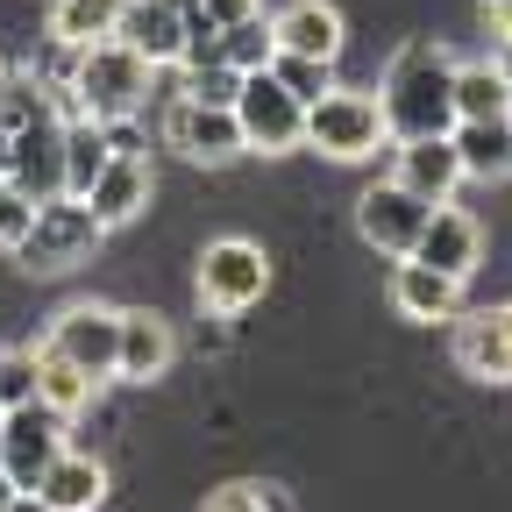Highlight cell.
Returning a JSON list of instances; mask_svg holds the SVG:
<instances>
[{"label":"cell","instance_id":"6da1fadb","mask_svg":"<svg viewBox=\"0 0 512 512\" xmlns=\"http://www.w3.org/2000/svg\"><path fill=\"white\" fill-rule=\"evenodd\" d=\"M377 107H384V136L392 143L448 136V128H456V57H448L434 36H413L406 50H392V64H384Z\"/></svg>","mask_w":512,"mask_h":512},{"label":"cell","instance_id":"7a4b0ae2","mask_svg":"<svg viewBox=\"0 0 512 512\" xmlns=\"http://www.w3.org/2000/svg\"><path fill=\"white\" fill-rule=\"evenodd\" d=\"M64 86H72L79 114H93V121H128V114L150 107V57H136L121 36L86 43V50H72V64H64Z\"/></svg>","mask_w":512,"mask_h":512},{"label":"cell","instance_id":"3957f363","mask_svg":"<svg viewBox=\"0 0 512 512\" xmlns=\"http://www.w3.org/2000/svg\"><path fill=\"white\" fill-rule=\"evenodd\" d=\"M100 242H107L100 214H93L86 200H72V192H57V200H36V221H29V235L15 242V256H22L36 278H64V271L93 264Z\"/></svg>","mask_w":512,"mask_h":512},{"label":"cell","instance_id":"277c9868","mask_svg":"<svg viewBox=\"0 0 512 512\" xmlns=\"http://www.w3.org/2000/svg\"><path fill=\"white\" fill-rule=\"evenodd\" d=\"M306 143L320 150V157H335V164H363V157H377L384 143V107H377V93H363V86H328L320 100H306Z\"/></svg>","mask_w":512,"mask_h":512},{"label":"cell","instance_id":"5b68a950","mask_svg":"<svg viewBox=\"0 0 512 512\" xmlns=\"http://www.w3.org/2000/svg\"><path fill=\"white\" fill-rule=\"evenodd\" d=\"M264 285H271V256L256 249L249 235H221V242H207L200 278H192V292H200V306H207L214 320L249 313L256 299H264Z\"/></svg>","mask_w":512,"mask_h":512},{"label":"cell","instance_id":"8992f818","mask_svg":"<svg viewBox=\"0 0 512 512\" xmlns=\"http://www.w3.org/2000/svg\"><path fill=\"white\" fill-rule=\"evenodd\" d=\"M228 114H235V128H242V150L285 157V150H299V143H306V107L271 79V64H264V72H242V86H235Z\"/></svg>","mask_w":512,"mask_h":512},{"label":"cell","instance_id":"52a82bcc","mask_svg":"<svg viewBox=\"0 0 512 512\" xmlns=\"http://www.w3.org/2000/svg\"><path fill=\"white\" fill-rule=\"evenodd\" d=\"M0 164H8V185L22 200H57L64 192V114L43 107L29 114L8 143H0Z\"/></svg>","mask_w":512,"mask_h":512},{"label":"cell","instance_id":"ba28073f","mask_svg":"<svg viewBox=\"0 0 512 512\" xmlns=\"http://www.w3.org/2000/svg\"><path fill=\"white\" fill-rule=\"evenodd\" d=\"M57 448H64V413H50L43 399L0 413V470L15 477V491H36V477L57 463Z\"/></svg>","mask_w":512,"mask_h":512},{"label":"cell","instance_id":"9c48e42d","mask_svg":"<svg viewBox=\"0 0 512 512\" xmlns=\"http://www.w3.org/2000/svg\"><path fill=\"white\" fill-rule=\"evenodd\" d=\"M114 335H121V306L79 299V306H64V313L50 320L43 342H50L64 363H79L93 384H107V377H114Z\"/></svg>","mask_w":512,"mask_h":512},{"label":"cell","instance_id":"30bf717a","mask_svg":"<svg viewBox=\"0 0 512 512\" xmlns=\"http://www.w3.org/2000/svg\"><path fill=\"white\" fill-rule=\"evenodd\" d=\"M427 214H434V207L420 200V192H406L399 178H377L363 200H356V235H363L370 249H384V256H413Z\"/></svg>","mask_w":512,"mask_h":512},{"label":"cell","instance_id":"8fae6325","mask_svg":"<svg viewBox=\"0 0 512 512\" xmlns=\"http://www.w3.org/2000/svg\"><path fill=\"white\" fill-rule=\"evenodd\" d=\"M164 143L185 150L192 164H228V157H242V128H235L228 107H200V100L171 93V107H164Z\"/></svg>","mask_w":512,"mask_h":512},{"label":"cell","instance_id":"7c38bea8","mask_svg":"<svg viewBox=\"0 0 512 512\" xmlns=\"http://www.w3.org/2000/svg\"><path fill=\"white\" fill-rule=\"evenodd\" d=\"M178 356V335L171 320L150 313V306H121V335H114V377L121 384H157Z\"/></svg>","mask_w":512,"mask_h":512},{"label":"cell","instance_id":"4fadbf2b","mask_svg":"<svg viewBox=\"0 0 512 512\" xmlns=\"http://www.w3.org/2000/svg\"><path fill=\"white\" fill-rule=\"evenodd\" d=\"M150 192H157V178H150V157H136V150H114L107 157V171L86 185V207L100 214V228L114 235V228H128L143 207H150Z\"/></svg>","mask_w":512,"mask_h":512},{"label":"cell","instance_id":"5bb4252c","mask_svg":"<svg viewBox=\"0 0 512 512\" xmlns=\"http://www.w3.org/2000/svg\"><path fill=\"white\" fill-rule=\"evenodd\" d=\"M413 256L420 264H434V271H448V278H463L470 285V271L484 264V228H477V214H463V207H434L427 214V228H420V242H413Z\"/></svg>","mask_w":512,"mask_h":512},{"label":"cell","instance_id":"9a60e30c","mask_svg":"<svg viewBox=\"0 0 512 512\" xmlns=\"http://www.w3.org/2000/svg\"><path fill=\"white\" fill-rule=\"evenodd\" d=\"M456 363H463V377L512 384V313L505 306L456 313Z\"/></svg>","mask_w":512,"mask_h":512},{"label":"cell","instance_id":"2e32d148","mask_svg":"<svg viewBox=\"0 0 512 512\" xmlns=\"http://www.w3.org/2000/svg\"><path fill=\"white\" fill-rule=\"evenodd\" d=\"M114 36L136 57H150V72H164V64H178V50H185V8L178 0H121Z\"/></svg>","mask_w":512,"mask_h":512},{"label":"cell","instance_id":"e0dca14e","mask_svg":"<svg viewBox=\"0 0 512 512\" xmlns=\"http://www.w3.org/2000/svg\"><path fill=\"white\" fill-rule=\"evenodd\" d=\"M392 306H399L406 320H456V313H463V278L420 264V256H399V271H392Z\"/></svg>","mask_w":512,"mask_h":512},{"label":"cell","instance_id":"ac0fdd59","mask_svg":"<svg viewBox=\"0 0 512 512\" xmlns=\"http://www.w3.org/2000/svg\"><path fill=\"white\" fill-rule=\"evenodd\" d=\"M406 192H420L427 207H441V200H456V185H463V164H456V143L448 136H413V143H399V171H392Z\"/></svg>","mask_w":512,"mask_h":512},{"label":"cell","instance_id":"d6986e66","mask_svg":"<svg viewBox=\"0 0 512 512\" xmlns=\"http://www.w3.org/2000/svg\"><path fill=\"white\" fill-rule=\"evenodd\" d=\"M271 36H278V50H299V57H342V43H349V29H342V15L328 8V0H292L285 15H271Z\"/></svg>","mask_w":512,"mask_h":512},{"label":"cell","instance_id":"ffe728a7","mask_svg":"<svg viewBox=\"0 0 512 512\" xmlns=\"http://www.w3.org/2000/svg\"><path fill=\"white\" fill-rule=\"evenodd\" d=\"M36 498H43L50 512H100V498H107V470H100L93 456H72V448H57V463L36 477Z\"/></svg>","mask_w":512,"mask_h":512},{"label":"cell","instance_id":"44dd1931","mask_svg":"<svg viewBox=\"0 0 512 512\" xmlns=\"http://www.w3.org/2000/svg\"><path fill=\"white\" fill-rule=\"evenodd\" d=\"M448 143H456L463 178H484V185L512 178V128L505 121H456V128H448Z\"/></svg>","mask_w":512,"mask_h":512},{"label":"cell","instance_id":"7402d4cb","mask_svg":"<svg viewBox=\"0 0 512 512\" xmlns=\"http://www.w3.org/2000/svg\"><path fill=\"white\" fill-rule=\"evenodd\" d=\"M107 157H114L107 121H93V114H72V121H64V192H72V200H86V185L107 171Z\"/></svg>","mask_w":512,"mask_h":512},{"label":"cell","instance_id":"603a6c76","mask_svg":"<svg viewBox=\"0 0 512 512\" xmlns=\"http://www.w3.org/2000/svg\"><path fill=\"white\" fill-rule=\"evenodd\" d=\"M36 399H43L50 413H64V420H72V413H86V406L100 399V384H93L79 363H64L50 342H36Z\"/></svg>","mask_w":512,"mask_h":512},{"label":"cell","instance_id":"cb8c5ba5","mask_svg":"<svg viewBox=\"0 0 512 512\" xmlns=\"http://www.w3.org/2000/svg\"><path fill=\"white\" fill-rule=\"evenodd\" d=\"M512 114V79L505 64H456V121H505Z\"/></svg>","mask_w":512,"mask_h":512},{"label":"cell","instance_id":"d4e9b609","mask_svg":"<svg viewBox=\"0 0 512 512\" xmlns=\"http://www.w3.org/2000/svg\"><path fill=\"white\" fill-rule=\"evenodd\" d=\"M114 22H121V0H50V43H57V50L107 43Z\"/></svg>","mask_w":512,"mask_h":512},{"label":"cell","instance_id":"484cf974","mask_svg":"<svg viewBox=\"0 0 512 512\" xmlns=\"http://www.w3.org/2000/svg\"><path fill=\"white\" fill-rule=\"evenodd\" d=\"M271 57H278V36H271V22H264V8L221 29V64H235V72H264Z\"/></svg>","mask_w":512,"mask_h":512},{"label":"cell","instance_id":"4316f807","mask_svg":"<svg viewBox=\"0 0 512 512\" xmlns=\"http://www.w3.org/2000/svg\"><path fill=\"white\" fill-rule=\"evenodd\" d=\"M271 79H278V86H285V93L306 107V100H320V93L335 86V64H328V57H299V50H278V57H271Z\"/></svg>","mask_w":512,"mask_h":512},{"label":"cell","instance_id":"83f0119b","mask_svg":"<svg viewBox=\"0 0 512 512\" xmlns=\"http://www.w3.org/2000/svg\"><path fill=\"white\" fill-rule=\"evenodd\" d=\"M178 72H185L178 93H185V100H200V107H228L235 86H242V72H235V64H221V57H214V64H178Z\"/></svg>","mask_w":512,"mask_h":512},{"label":"cell","instance_id":"f1b7e54d","mask_svg":"<svg viewBox=\"0 0 512 512\" xmlns=\"http://www.w3.org/2000/svg\"><path fill=\"white\" fill-rule=\"evenodd\" d=\"M207 512H292V498L278 491V484H221L214 498H207Z\"/></svg>","mask_w":512,"mask_h":512},{"label":"cell","instance_id":"f546056e","mask_svg":"<svg viewBox=\"0 0 512 512\" xmlns=\"http://www.w3.org/2000/svg\"><path fill=\"white\" fill-rule=\"evenodd\" d=\"M36 399V349H8L0 356V406H29Z\"/></svg>","mask_w":512,"mask_h":512},{"label":"cell","instance_id":"4dcf8cb0","mask_svg":"<svg viewBox=\"0 0 512 512\" xmlns=\"http://www.w3.org/2000/svg\"><path fill=\"white\" fill-rule=\"evenodd\" d=\"M29 221H36V200H22L15 185H0V249H15L29 235Z\"/></svg>","mask_w":512,"mask_h":512},{"label":"cell","instance_id":"1f68e13d","mask_svg":"<svg viewBox=\"0 0 512 512\" xmlns=\"http://www.w3.org/2000/svg\"><path fill=\"white\" fill-rule=\"evenodd\" d=\"M185 15H200V22H214V29H228V22H242V15H256V0H178Z\"/></svg>","mask_w":512,"mask_h":512},{"label":"cell","instance_id":"d6a6232c","mask_svg":"<svg viewBox=\"0 0 512 512\" xmlns=\"http://www.w3.org/2000/svg\"><path fill=\"white\" fill-rule=\"evenodd\" d=\"M484 29L498 50H512V0H484Z\"/></svg>","mask_w":512,"mask_h":512},{"label":"cell","instance_id":"836d02e7","mask_svg":"<svg viewBox=\"0 0 512 512\" xmlns=\"http://www.w3.org/2000/svg\"><path fill=\"white\" fill-rule=\"evenodd\" d=\"M8 512H50V505H43L36 491H15V498H8Z\"/></svg>","mask_w":512,"mask_h":512},{"label":"cell","instance_id":"e575fe53","mask_svg":"<svg viewBox=\"0 0 512 512\" xmlns=\"http://www.w3.org/2000/svg\"><path fill=\"white\" fill-rule=\"evenodd\" d=\"M8 498H15V477H8V470H0V512H8Z\"/></svg>","mask_w":512,"mask_h":512},{"label":"cell","instance_id":"d590c367","mask_svg":"<svg viewBox=\"0 0 512 512\" xmlns=\"http://www.w3.org/2000/svg\"><path fill=\"white\" fill-rule=\"evenodd\" d=\"M0 185H8V164H0Z\"/></svg>","mask_w":512,"mask_h":512},{"label":"cell","instance_id":"8d00e7d4","mask_svg":"<svg viewBox=\"0 0 512 512\" xmlns=\"http://www.w3.org/2000/svg\"><path fill=\"white\" fill-rule=\"evenodd\" d=\"M0 79H8V64H0Z\"/></svg>","mask_w":512,"mask_h":512},{"label":"cell","instance_id":"74e56055","mask_svg":"<svg viewBox=\"0 0 512 512\" xmlns=\"http://www.w3.org/2000/svg\"><path fill=\"white\" fill-rule=\"evenodd\" d=\"M505 128H512V114H505Z\"/></svg>","mask_w":512,"mask_h":512},{"label":"cell","instance_id":"f35d334b","mask_svg":"<svg viewBox=\"0 0 512 512\" xmlns=\"http://www.w3.org/2000/svg\"><path fill=\"white\" fill-rule=\"evenodd\" d=\"M0 413H8V406H0Z\"/></svg>","mask_w":512,"mask_h":512},{"label":"cell","instance_id":"ab89813d","mask_svg":"<svg viewBox=\"0 0 512 512\" xmlns=\"http://www.w3.org/2000/svg\"><path fill=\"white\" fill-rule=\"evenodd\" d=\"M505 313H512V306H505Z\"/></svg>","mask_w":512,"mask_h":512}]
</instances>
